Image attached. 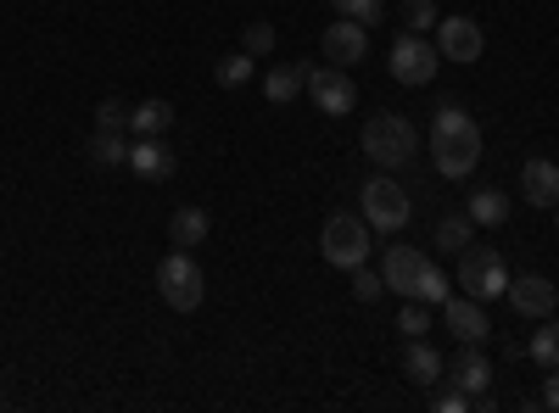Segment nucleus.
<instances>
[{"label":"nucleus","mask_w":559,"mask_h":413,"mask_svg":"<svg viewBox=\"0 0 559 413\" xmlns=\"http://www.w3.org/2000/svg\"><path fill=\"white\" fill-rule=\"evenodd\" d=\"M431 162L442 179H471L476 162H481V123L464 112L459 101H442L437 118H431Z\"/></svg>","instance_id":"nucleus-1"},{"label":"nucleus","mask_w":559,"mask_h":413,"mask_svg":"<svg viewBox=\"0 0 559 413\" xmlns=\"http://www.w3.org/2000/svg\"><path fill=\"white\" fill-rule=\"evenodd\" d=\"M358 146H364V157L376 162V168H408L414 162V146H419V134H414V123L408 118H397V112H376L364 123V134H358Z\"/></svg>","instance_id":"nucleus-2"},{"label":"nucleus","mask_w":559,"mask_h":413,"mask_svg":"<svg viewBox=\"0 0 559 413\" xmlns=\"http://www.w3.org/2000/svg\"><path fill=\"white\" fill-rule=\"evenodd\" d=\"M358 207H364V223L376 229V235H397V229H408V212H414L408 191L397 185L392 173H376V179H369V185L358 191Z\"/></svg>","instance_id":"nucleus-3"},{"label":"nucleus","mask_w":559,"mask_h":413,"mask_svg":"<svg viewBox=\"0 0 559 413\" xmlns=\"http://www.w3.org/2000/svg\"><path fill=\"white\" fill-rule=\"evenodd\" d=\"M459 291L464 296H476V302H498L509 291V268H503V252L471 241L459 252Z\"/></svg>","instance_id":"nucleus-4"},{"label":"nucleus","mask_w":559,"mask_h":413,"mask_svg":"<svg viewBox=\"0 0 559 413\" xmlns=\"http://www.w3.org/2000/svg\"><path fill=\"white\" fill-rule=\"evenodd\" d=\"M157 291H163V302H168L174 313H197V307H202V296H207V280H202L197 257L174 246V252L157 263Z\"/></svg>","instance_id":"nucleus-5"},{"label":"nucleus","mask_w":559,"mask_h":413,"mask_svg":"<svg viewBox=\"0 0 559 413\" xmlns=\"http://www.w3.org/2000/svg\"><path fill=\"white\" fill-rule=\"evenodd\" d=\"M319 252L331 268H358L369 263V223L358 212H336V218H324V235H319Z\"/></svg>","instance_id":"nucleus-6"},{"label":"nucleus","mask_w":559,"mask_h":413,"mask_svg":"<svg viewBox=\"0 0 559 413\" xmlns=\"http://www.w3.org/2000/svg\"><path fill=\"white\" fill-rule=\"evenodd\" d=\"M308 101H313L324 118H347V112L358 107V84H353V73L336 68V62H324V68L308 62Z\"/></svg>","instance_id":"nucleus-7"},{"label":"nucleus","mask_w":559,"mask_h":413,"mask_svg":"<svg viewBox=\"0 0 559 413\" xmlns=\"http://www.w3.org/2000/svg\"><path fill=\"white\" fill-rule=\"evenodd\" d=\"M437 68H442V51L426 34H397V45H392V78L397 84L419 89V84L437 78Z\"/></svg>","instance_id":"nucleus-8"},{"label":"nucleus","mask_w":559,"mask_h":413,"mask_svg":"<svg viewBox=\"0 0 559 413\" xmlns=\"http://www.w3.org/2000/svg\"><path fill=\"white\" fill-rule=\"evenodd\" d=\"M437 51L442 62H481L487 34L476 17H437Z\"/></svg>","instance_id":"nucleus-9"},{"label":"nucleus","mask_w":559,"mask_h":413,"mask_svg":"<svg viewBox=\"0 0 559 413\" xmlns=\"http://www.w3.org/2000/svg\"><path fill=\"white\" fill-rule=\"evenodd\" d=\"M369 57V23H353V17H336V23H324V62H336V68H353Z\"/></svg>","instance_id":"nucleus-10"},{"label":"nucleus","mask_w":559,"mask_h":413,"mask_svg":"<svg viewBox=\"0 0 559 413\" xmlns=\"http://www.w3.org/2000/svg\"><path fill=\"white\" fill-rule=\"evenodd\" d=\"M442 325L453 330V341H471V347H487L492 341V325L476 296H448L442 302Z\"/></svg>","instance_id":"nucleus-11"},{"label":"nucleus","mask_w":559,"mask_h":413,"mask_svg":"<svg viewBox=\"0 0 559 413\" xmlns=\"http://www.w3.org/2000/svg\"><path fill=\"white\" fill-rule=\"evenodd\" d=\"M509 307H515L521 318H548L559 307V286H548L543 274H521V280H509Z\"/></svg>","instance_id":"nucleus-12"},{"label":"nucleus","mask_w":559,"mask_h":413,"mask_svg":"<svg viewBox=\"0 0 559 413\" xmlns=\"http://www.w3.org/2000/svg\"><path fill=\"white\" fill-rule=\"evenodd\" d=\"M442 375H448L459 391H471V397H476V391L492 386V357H487L481 347H471V341H459V352L448 357V369H442Z\"/></svg>","instance_id":"nucleus-13"},{"label":"nucleus","mask_w":559,"mask_h":413,"mask_svg":"<svg viewBox=\"0 0 559 413\" xmlns=\"http://www.w3.org/2000/svg\"><path fill=\"white\" fill-rule=\"evenodd\" d=\"M431 257L426 252H414V246H386V257H381V280H386V291H397V296H414V280H419V268H426Z\"/></svg>","instance_id":"nucleus-14"},{"label":"nucleus","mask_w":559,"mask_h":413,"mask_svg":"<svg viewBox=\"0 0 559 413\" xmlns=\"http://www.w3.org/2000/svg\"><path fill=\"white\" fill-rule=\"evenodd\" d=\"M129 168L140 179H168L179 168V157L163 146V134H134V141H129Z\"/></svg>","instance_id":"nucleus-15"},{"label":"nucleus","mask_w":559,"mask_h":413,"mask_svg":"<svg viewBox=\"0 0 559 413\" xmlns=\"http://www.w3.org/2000/svg\"><path fill=\"white\" fill-rule=\"evenodd\" d=\"M521 196H526L532 207H559V162L532 157V162L521 168Z\"/></svg>","instance_id":"nucleus-16"},{"label":"nucleus","mask_w":559,"mask_h":413,"mask_svg":"<svg viewBox=\"0 0 559 413\" xmlns=\"http://www.w3.org/2000/svg\"><path fill=\"white\" fill-rule=\"evenodd\" d=\"M302 89H308V62H274V68L263 73V96H269L274 107H292Z\"/></svg>","instance_id":"nucleus-17"},{"label":"nucleus","mask_w":559,"mask_h":413,"mask_svg":"<svg viewBox=\"0 0 559 413\" xmlns=\"http://www.w3.org/2000/svg\"><path fill=\"white\" fill-rule=\"evenodd\" d=\"M442 369H448V357H442L426 336H414V341H408V352H403V375H408L414 386H437V380H442Z\"/></svg>","instance_id":"nucleus-18"},{"label":"nucleus","mask_w":559,"mask_h":413,"mask_svg":"<svg viewBox=\"0 0 559 413\" xmlns=\"http://www.w3.org/2000/svg\"><path fill=\"white\" fill-rule=\"evenodd\" d=\"M207 229H213V218H207L202 207H179V212L168 218V241H174L179 252H197V246L207 241Z\"/></svg>","instance_id":"nucleus-19"},{"label":"nucleus","mask_w":559,"mask_h":413,"mask_svg":"<svg viewBox=\"0 0 559 413\" xmlns=\"http://www.w3.org/2000/svg\"><path fill=\"white\" fill-rule=\"evenodd\" d=\"M471 241H476V218H471V212H448V218L437 223V252L459 257Z\"/></svg>","instance_id":"nucleus-20"},{"label":"nucleus","mask_w":559,"mask_h":413,"mask_svg":"<svg viewBox=\"0 0 559 413\" xmlns=\"http://www.w3.org/2000/svg\"><path fill=\"white\" fill-rule=\"evenodd\" d=\"M90 162H96V168H129V141L118 129H96V141H90Z\"/></svg>","instance_id":"nucleus-21"},{"label":"nucleus","mask_w":559,"mask_h":413,"mask_svg":"<svg viewBox=\"0 0 559 413\" xmlns=\"http://www.w3.org/2000/svg\"><path fill=\"white\" fill-rule=\"evenodd\" d=\"M129 129L134 134H168L174 129V107L168 101H140V107H129Z\"/></svg>","instance_id":"nucleus-22"},{"label":"nucleus","mask_w":559,"mask_h":413,"mask_svg":"<svg viewBox=\"0 0 559 413\" xmlns=\"http://www.w3.org/2000/svg\"><path fill=\"white\" fill-rule=\"evenodd\" d=\"M526 357H532V363H543V369H559V318H554V313L543 318V330H532Z\"/></svg>","instance_id":"nucleus-23"},{"label":"nucleus","mask_w":559,"mask_h":413,"mask_svg":"<svg viewBox=\"0 0 559 413\" xmlns=\"http://www.w3.org/2000/svg\"><path fill=\"white\" fill-rule=\"evenodd\" d=\"M453 296V280H448V274L437 268V263H426V268H419V280H414V302H426V307H442Z\"/></svg>","instance_id":"nucleus-24"},{"label":"nucleus","mask_w":559,"mask_h":413,"mask_svg":"<svg viewBox=\"0 0 559 413\" xmlns=\"http://www.w3.org/2000/svg\"><path fill=\"white\" fill-rule=\"evenodd\" d=\"M464 212L476 218V229H498V223L509 218V196H503V191H476Z\"/></svg>","instance_id":"nucleus-25"},{"label":"nucleus","mask_w":559,"mask_h":413,"mask_svg":"<svg viewBox=\"0 0 559 413\" xmlns=\"http://www.w3.org/2000/svg\"><path fill=\"white\" fill-rule=\"evenodd\" d=\"M397 23H403V34L437 28V0H397Z\"/></svg>","instance_id":"nucleus-26"},{"label":"nucleus","mask_w":559,"mask_h":413,"mask_svg":"<svg viewBox=\"0 0 559 413\" xmlns=\"http://www.w3.org/2000/svg\"><path fill=\"white\" fill-rule=\"evenodd\" d=\"M353 296H358V302H369V307H376V302L386 296V280H381V274L369 268V263H358V268H353Z\"/></svg>","instance_id":"nucleus-27"},{"label":"nucleus","mask_w":559,"mask_h":413,"mask_svg":"<svg viewBox=\"0 0 559 413\" xmlns=\"http://www.w3.org/2000/svg\"><path fill=\"white\" fill-rule=\"evenodd\" d=\"M213 78H218L224 89H241V84L252 78V57H247V51H236V57H224V62L213 68Z\"/></svg>","instance_id":"nucleus-28"},{"label":"nucleus","mask_w":559,"mask_h":413,"mask_svg":"<svg viewBox=\"0 0 559 413\" xmlns=\"http://www.w3.org/2000/svg\"><path fill=\"white\" fill-rule=\"evenodd\" d=\"M241 51H247V57H269V51H274V23L252 17L247 34H241Z\"/></svg>","instance_id":"nucleus-29"},{"label":"nucleus","mask_w":559,"mask_h":413,"mask_svg":"<svg viewBox=\"0 0 559 413\" xmlns=\"http://www.w3.org/2000/svg\"><path fill=\"white\" fill-rule=\"evenodd\" d=\"M397 330H403L408 341H414V336H426V330H431V307H426V302H414V296H408V307L397 313Z\"/></svg>","instance_id":"nucleus-30"},{"label":"nucleus","mask_w":559,"mask_h":413,"mask_svg":"<svg viewBox=\"0 0 559 413\" xmlns=\"http://www.w3.org/2000/svg\"><path fill=\"white\" fill-rule=\"evenodd\" d=\"M331 7H336V17H353V23H369V28L381 23V0H331Z\"/></svg>","instance_id":"nucleus-31"},{"label":"nucleus","mask_w":559,"mask_h":413,"mask_svg":"<svg viewBox=\"0 0 559 413\" xmlns=\"http://www.w3.org/2000/svg\"><path fill=\"white\" fill-rule=\"evenodd\" d=\"M96 129H129V101H118V96H107L102 107H96Z\"/></svg>","instance_id":"nucleus-32"},{"label":"nucleus","mask_w":559,"mask_h":413,"mask_svg":"<svg viewBox=\"0 0 559 413\" xmlns=\"http://www.w3.org/2000/svg\"><path fill=\"white\" fill-rule=\"evenodd\" d=\"M437 413H471V391H459V386H448V391H437V402H431Z\"/></svg>","instance_id":"nucleus-33"},{"label":"nucleus","mask_w":559,"mask_h":413,"mask_svg":"<svg viewBox=\"0 0 559 413\" xmlns=\"http://www.w3.org/2000/svg\"><path fill=\"white\" fill-rule=\"evenodd\" d=\"M537 408L559 413V369H548V380H543V397H537Z\"/></svg>","instance_id":"nucleus-34"},{"label":"nucleus","mask_w":559,"mask_h":413,"mask_svg":"<svg viewBox=\"0 0 559 413\" xmlns=\"http://www.w3.org/2000/svg\"><path fill=\"white\" fill-rule=\"evenodd\" d=\"M554 229H559V207H554Z\"/></svg>","instance_id":"nucleus-35"},{"label":"nucleus","mask_w":559,"mask_h":413,"mask_svg":"<svg viewBox=\"0 0 559 413\" xmlns=\"http://www.w3.org/2000/svg\"><path fill=\"white\" fill-rule=\"evenodd\" d=\"M0 408H7V391H0Z\"/></svg>","instance_id":"nucleus-36"}]
</instances>
